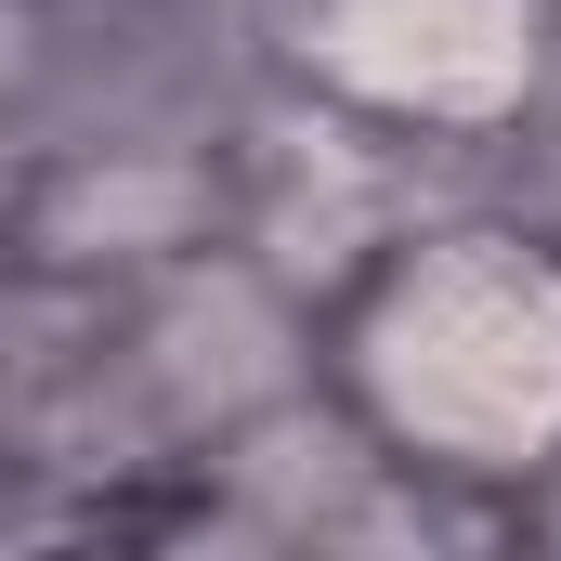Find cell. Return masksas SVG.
<instances>
[{
	"label": "cell",
	"instance_id": "obj_3",
	"mask_svg": "<svg viewBox=\"0 0 561 561\" xmlns=\"http://www.w3.org/2000/svg\"><path fill=\"white\" fill-rule=\"evenodd\" d=\"M496 196H523V209L561 236V79H549V105L510 131V157H496Z\"/></svg>",
	"mask_w": 561,
	"mask_h": 561
},
{
	"label": "cell",
	"instance_id": "obj_2",
	"mask_svg": "<svg viewBox=\"0 0 561 561\" xmlns=\"http://www.w3.org/2000/svg\"><path fill=\"white\" fill-rule=\"evenodd\" d=\"M249 79L392 144L444 183H496L561 79V0H236Z\"/></svg>",
	"mask_w": 561,
	"mask_h": 561
},
{
	"label": "cell",
	"instance_id": "obj_1",
	"mask_svg": "<svg viewBox=\"0 0 561 561\" xmlns=\"http://www.w3.org/2000/svg\"><path fill=\"white\" fill-rule=\"evenodd\" d=\"M313 392L405 483L483 536L561 523V236L496 196H419L353 275L313 300Z\"/></svg>",
	"mask_w": 561,
	"mask_h": 561
}]
</instances>
